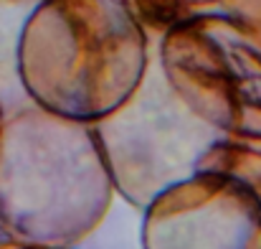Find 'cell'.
Segmentation results:
<instances>
[{
  "label": "cell",
  "instance_id": "1",
  "mask_svg": "<svg viewBox=\"0 0 261 249\" xmlns=\"http://www.w3.org/2000/svg\"><path fill=\"white\" fill-rule=\"evenodd\" d=\"M25 99L94 125L122 107L150 66V38L119 0H38L15 38Z\"/></svg>",
  "mask_w": 261,
  "mask_h": 249
},
{
  "label": "cell",
  "instance_id": "2",
  "mask_svg": "<svg viewBox=\"0 0 261 249\" xmlns=\"http://www.w3.org/2000/svg\"><path fill=\"white\" fill-rule=\"evenodd\" d=\"M114 201L91 125L33 104L0 125V234L20 247L74 249Z\"/></svg>",
  "mask_w": 261,
  "mask_h": 249
},
{
  "label": "cell",
  "instance_id": "3",
  "mask_svg": "<svg viewBox=\"0 0 261 249\" xmlns=\"http://www.w3.org/2000/svg\"><path fill=\"white\" fill-rule=\"evenodd\" d=\"M155 59L200 122L223 138H261V26L198 13L160 36Z\"/></svg>",
  "mask_w": 261,
  "mask_h": 249
},
{
  "label": "cell",
  "instance_id": "4",
  "mask_svg": "<svg viewBox=\"0 0 261 249\" xmlns=\"http://www.w3.org/2000/svg\"><path fill=\"white\" fill-rule=\"evenodd\" d=\"M91 130L114 193L142 211L163 191L195 175L200 155L223 138L175 97L158 59H150L137 92Z\"/></svg>",
  "mask_w": 261,
  "mask_h": 249
},
{
  "label": "cell",
  "instance_id": "5",
  "mask_svg": "<svg viewBox=\"0 0 261 249\" xmlns=\"http://www.w3.org/2000/svg\"><path fill=\"white\" fill-rule=\"evenodd\" d=\"M142 249H261V209L239 183L195 173L145 209Z\"/></svg>",
  "mask_w": 261,
  "mask_h": 249
},
{
  "label": "cell",
  "instance_id": "6",
  "mask_svg": "<svg viewBox=\"0 0 261 249\" xmlns=\"http://www.w3.org/2000/svg\"><path fill=\"white\" fill-rule=\"evenodd\" d=\"M198 173L239 183L261 209V138H221L200 155Z\"/></svg>",
  "mask_w": 261,
  "mask_h": 249
},
{
  "label": "cell",
  "instance_id": "7",
  "mask_svg": "<svg viewBox=\"0 0 261 249\" xmlns=\"http://www.w3.org/2000/svg\"><path fill=\"white\" fill-rule=\"evenodd\" d=\"M145 33H168L177 23L221 8L226 0H119Z\"/></svg>",
  "mask_w": 261,
  "mask_h": 249
},
{
  "label": "cell",
  "instance_id": "8",
  "mask_svg": "<svg viewBox=\"0 0 261 249\" xmlns=\"http://www.w3.org/2000/svg\"><path fill=\"white\" fill-rule=\"evenodd\" d=\"M0 249H38V247H20V244H13V242L3 239V242H0Z\"/></svg>",
  "mask_w": 261,
  "mask_h": 249
}]
</instances>
